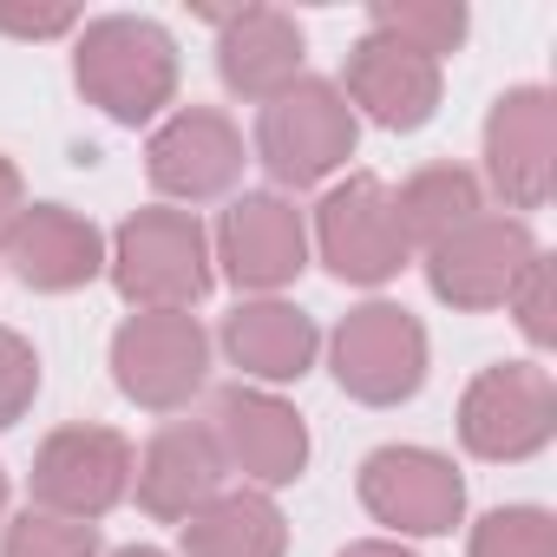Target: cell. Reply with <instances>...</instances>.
<instances>
[{
    "label": "cell",
    "instance_id": "cell-29",
    "mask_svg": "<svg viewBox=\"0 0 557 557\" xmlns=\"http://www.w3.org/2000/svg\"><path fill=\"white\" fill-rule=\"evenodd\" d=\"M342 557H413L407 544H394V537H361V544H348Z\"/></svg>",
    "mask_w": 557,
    "mask_h": 557
},
{
    "label": "cell",
    "instance_id": "cell-19",
    "mask_svg": "<svg viewBox=\"0 0 557 557\" xmlns=\"http://www.w3.org/2000/svg\"><path fill=\"white\" fill-rule=\"evenodd\" d=\"M315 348H322V329L309 309L296 302H275V296H256V302H236L223 315V355L230 368H243L249 381L262 387H283V381H302L315 368Z\"/></svg>",
    "mask_w": 557,
    "mask_h": 557
},
{
    "label": "cell",
    "instance_id": "cell-9",
    "mask_svg": "<svg viewBox=\"0 0 557 557\" xmlns=\"http://www.w3.org/2000/svg\"><path fill=\"white\" fill-rule=\"evenodd\" d=\"M132 440L119 426H60L34 453V505L60 518L99 524L125 492H132Z\"/></svg>",
    "mask_w": 557,
    "mask_h": 557
},
{
    "label": "cell",
    "instance_id": "cell-4",
    "mask_svg": "<svg viewBox=\"0 0 557 557\" xmlns=\"http://www.w3.org/2000/svg\"><path fill=\"white\" fill-rule=\"evenodd\" d=\"M112 381L145 413H184L210 381V335L190 309H138L112 335Z\"/></svg>",
    "mask_w": 557,
    "mask_h": 557
},
{
    "label": "cell",
    "instance_id": "cell-18",
    "mask_svg": "<svg viewBox=\"0 0 557 557\" xmlns=\"http://www.w3.org/2000/svg\"><path fill=\"white\" fill-rule=\"evenodd\" d=\"M0 256L14 262V275L27 289L66 296V289H86L106 269V236L66 203H27L21 223L8 230V243H0Z\"/></svg>",
    "mask_w": 557,
    "mask_h": 557
},
{
    "label": "cell",
    "instance_id": "cell-23",
    "mask_svg": "<svg viewBox=\"0 0 557 557\" xmlns=\"http://www.w3.org/2000/svg\"><path fill=\"white\" fill-rule=\"evenodd\" d=\"M472 557H557V518L544 505H498L472 524Z\"/></svg>",
    "mask_w": 557,
    "mask_h": 557
},
{
    "label": "cell",
    "instance_id": "cell-3",
    "mask_svg": "<svg viewBox=\"0 0 557 557\" xmlns=\"http://www.w3.org/2000/svg\"><path fill=\"white\" fill-rule=\"evenodd\" d=\"M361 119L329 79H296L256 112V158L283 190H309L355 158Z\"/></svg>",
    "mask_w": 557,
    "mask_h": 557
},
{
    "label": "cell",
    "instance_id": "cell-21",
    "mask_svg": "<svg viewBox=\"0 0 557 557\" xmlns=\"http://www.w3.org/2000/svg\"><path fill=\"white\" fill-rule=\"evenodd\" d=\"M394 216H400V236L407 249H433L446 243L453 230H466L472 216H485V184L466 171V164H420L400 190H394Z\"/></svg>",
    "mask_w": 557,
    "mask_h": 557
},
{
    "label": "cell",
    "instance_id": "cell-25",
    "mask_svg": "<svg viewBox=\"0 0 557 557\" xmlns=\"http://www.w3.org/2000/svg\"><path fill=\"white\" fill-rule=\"evenodd\" d=\"M34 394H40V355H34V342L14 335V329H0V433L34 407Z\"/></svg>",
    "mask_w": 557,
    "mask_h": 557
},
{
    "label": "cell",
    "instance_id": "cell-5",
    "mask_svg": "<svg viewBox=\"0 0 557 557\" xmlns=\"http://www.w3.org/2000/svg\"><path fill=\"white\" fill-rule=\"evenodd\" d=\"M329 368L348 400L400 407L426 387V329L400 302H361L342 315V329L329 342Z\"/></svg>",
    "mask_w": 557,
    "mask_h": 557
},
{
    "label": "cell",
    "instance_id": "cell-14",
    "mask_svg": "<svg viewBox=\"0 0 557 557\" xmlns=\"http://www.w3.org/2000/svg\"><path fill=\"white\" fill-rule=\"evenodd\" d=\"M243 132L216 112V106H184L171 112L151 145H145V177L177 197V203H210V197H230L236 177H243Z\"/></svg>",
    "mask_w": 557,
    "mask_h": 557
},
{
    "label": "cell",
    "instance_id": "cell-27",
    "mask_svg": "<svg viewBox=\"0 0 557 557\" xmlns=\"http://www.w3.org/2000/svg\"><path fill=\"white\" fill-rule=\"evenodd\" d=\"M73 27H79L73 8H0V34H14V40H60Z\"/></svg>",
    "mask_w": 557,
    "mask_h": 557
},
{
    "label": "cell",
    "instance_id": "cell-28",
    "mask_svg": "<svg viewBox=\"0 0 557 557\" xmlns=\"http://www.w3.org/2000/svg\"><path fill=\"white\" fill-rule=\"evenodd\" d=\"M27 210V184H21V164L14 158H0V243H8V230L21 223Z\"/></svg>",
    "mask_w": 557,
    "mask_h": 557
},
{
    "label": "cell",
    "instance_id": "cell-1",
    "mask_svg": "<svg viewBox=\"0 0 557 557\" xmlns=\"http://www.w3.org/2000/svg\"><path fill=\"white\" fill-rule=\"evenodd\" d=\"M73 79L106 119L151 125L177 99V40L145 14L86 21L73 40Z\"/></svg>",
    "mask_w": 557,
    "mask_h": 557
},
{
    "label": "cell",
    "instance_id": "cell-13",
    "mask_svg": "<svg viewBox=\"0 0 557 557\" xmlns=\"http://www.w3.org/2000/svg\"><path fill=\"white\" fill-rule=\"evenodd\" d=\"M557 177V99L544 86L498 92L485 119V184L505 197V210H544Z\"/></svg>",
    "mask_w": 557,
    "mask_h": 557
},
{
    "label": "cell",
    "instance_id": "cell-16",
    "mask_svg": "<svg viewBox=\"0 0 557 557\" xmlns=\"http://www.w3.org/2000/svg\"><path fill=\"white\" fill-rule=\"evenodd\" d=\"M230 485V466L210 440L203 420H171L145 440V453L132 459V492L158 524H184L190 511H203L216 492Z\"/></svg>",
    "mask_w": 557,
    "mask_h": 557
},
{
    "label": "cell",
    "instance_id": "cell-11",
    "mask_svg": "<svg viewBox=\"0 0 557 557\" xmlns=\"http://www.w3.org/2000/svg\"><path fill=\"white\" fill-rule=\"evenodd\" d=\"M210 262H223L243 296H275L309 269V223L283 190H243L216 223Z\"/></svg>",
    "mask_w": 557,
    "mask_h": 557
},
{
    "label": "cell",
    "instance_id": "cell-31",
    "mask_svg": "<svg viewBox=\"0 0 557 557\" xmlns=\"http://www.w3.org/2000/svg\"><path fill=\"white\" fill-rule=\"evenodd\" d=\"M0 511H8V472H0Z\"/></svg>",
    "mask_w": 557,
    "mask_h": 557
},
{
    "label": "cell",
    "instance_id": "cell-30",
    "mask_svg": "<svg viewBox=\"0 0 557 557\" xmlns=\"http://www.w3.org/2000/svg\"><path fill=\"white\" fill-rule=\"evenodd\" d=\"M112 557H164V550H151V544H125V550H112Z\"/></svg>",
    "mask_w": 557,
    "mask_h": 557
},
{
    "label": "cell",
    "instance_id": "cell-20",
    "mask_svg": "<svg viewBox=\"0 0 557 557\" xmlns=\"http://www.w3.org/2000/svg\"><path fill=\"white\" fill-rule=\"evenodd\" d=\"M289 550V524L275 511L269 492L256 485H223L203 511L184 518V557H283Z\"/></svg>",
    "mask_w": 557,
    "mask_h": 557
},
{
    "label": "cell",
    "instance_id": "cell-8",
    "mask_svg": "<svg viewBox=\"0 0 557 557\" xmlns=\"http://www.w3.org/2000/svg\"><path fill=\"white\" fill-rule=\"evenodd\" d=\"M537 236L524 216H472L466 230H453L446 243L426 249V283L446 309L459 315H485V309H505V296L518 289V275L537 262Z\"/></svg>",
    "mask_w": 557,
    "mask_h": 557
},
{
    "label": "cell",
    "instance_id": "cell-15",
    "mask_svg": "<svg viewBox=\"0 0 557 557\" xmlns=\"http://www.w3.org/2000/svg\"><path fill=\"white\" fill-rule=\"evenodd\" d=\"M342 99L361 106L381 132H420L440 112V60H426L387 34H361L342 66Z\"/></svg>",
    "mask_w": 557,
    "mask_h": 557
},
{
    "label": "cell",
    "instance_id": "cell-7",
    "mask_svg": "<svg viewBox=\"0 0 557 557\" xmlns=\"http://www.w3.org/2000/svg\"><path fill=\"white\" fill-rule=\"evenodd\" d=\"M315 249L335 283H355V289L394 283L413 256L400 236V216H394V190L374 171H355L348 184H335L315 203Z\"/></svg>",
    "mask_w": 557,
    "mask_h": 557
},
{
    "label": "cell",
    "instance_id": "cell-26",
    "mask_svg": "<svg viewBox=\"0 0 557 557\" xmlns=\"http://www.w3.org/2000/svg\"><path fill=\"white\" fill-rule=\"evenodd\" d=\"M505 309L518 315V329H524L531 348H550V342H557V322H550V262H544V256L518 275V289L505 296Z\"/></svg>",
    "mask_w": 557,
    "mask_h": 557
},
{
    "label": "cell",
    "instance_id": "cell-6",
    "mask_svg": "<svg viewBox=\"0 0 557 557\" xmlns=\"http://www.w3.org/2000/svg\"><path fill=\"white\" fill-rule=\"evenodd\" d=\"M557 433V381L537 361H498L485 374H472L466 400H459V440L472 459L511 466L544 453Z\"/></svg>",
    "mask_w": 557,
    "mask_h": 557
},
{
    "label": "cell",
    "instance_id": "cell-12",
    "mask_svg": "<svg viewBox=\"0 0 557 557\" xmlns=\"http://www.w3.org/2000/svg\"><path fill=\"white\" fill-rule=\"evenodd\" d=\"M361 505L400 537H446L466 518V479L426 446H381L361 466Z\"/></svg>",
    "mask_w": 557,
    "mask_h": 557
},
{
    "label": "cell",
    "instance_id": "cell-24",
    "mask_svg": "<svg viewBox=\"0 0 557 557\" xmlns=\"http://www.w3.org/2000/svg\"><path fill=\"white\" fill-rule=\"evenodd\" d=\"M0 557H99V524L27 505L0 537Z\"/></svg>",
    "mask_w": 557,
    "mask_h": 557
},
{
    "label": "cell",
    "instance_id": "cell-2",
    "mask_svg": "<svg viewBox=\"0 0 557 557\" xmlns=\"http://www.w3.org/2000/svg\"><path fill=\"white\" fill-rule=\"evenodd\" d=\"M106 275L132 309H197L216 283L210 236L190 210H132L106 249Z\"/></svg>",
    "mask_w": 557,
    "mask_h": 557
},
{
    "label": "cell",
    "instance_id": "cell-10",
    "mask_svg": "<svg viewBox=\"0 0 557 557\" xmlns=\"http://www.w3.org/2000/svg\"><path fill=\"white\" fill-rule=\"evenodd\" d=\"M210 440L230 472H243L256 492L296 485L309 466V426L289 400H275L269 387H216L210 400Z\"/></svg>",
    "mask_w": 557,
    "mask_h": 557
},
{
    "label": "cell",
    "instance_id": "cell-17",
    "mask_svg": "<svg viewBox=\"0 0 557 557\" xmlns=\"http://www.w3.org/2000/svg\"><path fill=\"white\" fill-rule=\"evenodd\" d=\"M216 21V73L236 99L269 106L283 86L302 79V27L283 8H203Z\"/></svg>",
    "mask_w": 557,
    "mask_h": 557
},
{
    "label": "cell",
    "instance_id": "cell-22",
    "mask_svg": "<svg viewBox=\"0 0 557 557\" xmlns=\"http://www.w3.org/2000/svg\"><path fill=\"white\" fill-rule=\"evenodd\" d=\"M466 27L472 21H466L459 0H374L368 8V34H387V40H400V47H413L426 60L459 53Z\"/></svg>",
    "mask_w": 557,
    "mask_h": 557
}]
</instances>
